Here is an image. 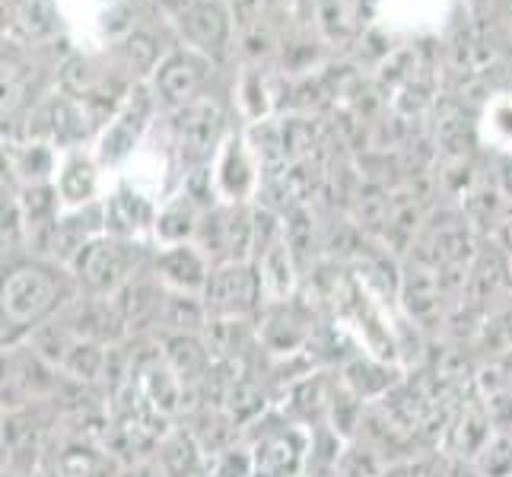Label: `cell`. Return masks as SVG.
<instances>
[{"mask_svg": "<svg viewBox=\"0 0 512 477\" xmlns=\"http://www.w3.org/2000/svg\"><path fill=\"white\" fill-rule=\"evenodd\" d=\"M166 299H169V290L156 280L153 271L134 277L131 284L115 296V306L121 318H125L128 338H156V334H160Z\"/></svg>", "mask_w": 512, "mask_h": 477, "instance_id": "obj_11", "label": "cell"}, {"mask_svg": "<svg viewBox=\"0 0 512 477\" xmlns=\"http://www.w3.org/2000/svg\"><path fill=\"white\" fill-rule=\"evenodd\" d=\"M223 131H226V112H223V105L210 96L194 99L191 105L175 112L172 137H175V150H179L182 166L188 172L207 169L210 159L226 144Z\"/></svg>", "mask_w": 512, "mask_h": 477, "instance_id": "obj_4", "label": "cell"}, {"mask_svg": "<svg viewBox=\"0 0 512 477\" xmlns=\"http://www.w3.org/2000/svg\"><path fill=\"white\" fill-rule=\"evenodd\" d=\"M194 245L214 264H236L255 258V207L217 201L198 223Z\"/></svg>", "mask_w": 512, "mask_h": 477, "instance_id": "obj_3", "label": "cell"}, {"mask_svg": "<svg viewBox=\"0 0 512 477\" xmlns=\"http://www.w3.org/2000/svg\"><path fill=\"white\" fill-rule=\"evenodd\" d=\"M214 185H217V198L226 204H249L252 194L261 191V169L249 144H245V137L239 134L226 137L223 150L217 153Z\"/></svg>", "mask_w": 512, "mask_h": 477, "instance_id": "obj_12", "label": "cell"}, {"mask_svg": "<svg viewBox=\"0 0 512 477\" xmlns=\"http://www.w3.org/2000/svg\"><path fill=\"white\" fill-rule=\"evenodd\" d=\"M150 271L169 293H185V296H204V287L214 271L210 261L194 242L182 245H156Z\"/></svg>", "mask_w": 512, "mask_h": 477, "instance_id": "obj_8", "label": "cell"}, {"mask_svg": "<svg viewBox=\"0 0 512 477\" xmlns=\"http://www.w3.org/2000/svg\"><path fill=\"white\" fill-rule=\"evenodd\" d=\"M80 296L70 268L45 258H16L4 264L0 287V344L20 347L39 328L55 322Z\"/></svg>", "mask_w": 512, "mask_h": 477, "instance_id": "obj_1", "label": "cell"}, {"mask_svg": "<svg viewBox=\"0 0 512 477\" xmlns=\"http://www.w3.org/2000/svg\"><path fill=\"white\" fill-rule=\"evenodd\" d=\"M493 185H497L503 198L512 204V156L497 159V175H493Z\"/></svg>", "mask_w": 512, "mask_h": 477, "instance_id": "obj_22", "label": "cell"}, {"mask_svg": "<svg viewBox=\"0 0 512 477\" xmlns=\"http://www.w3.org/2000/svg\"><path fill=\"white\" fill-rule=\"evenodd\" d=\"M105 210V233L121 236V239H153L156 226V204L147 191H140L137 185H121L115 188L109 198L102 201Z\"/></svg>", "mask_w": 512, "mask_h": 477, "instance_id": "obj_13", "label": "cell"}, {"mask_svg": "<svg viewBox=\"0 0 512 477\" xmlns=\"http://www.w3.org/2000/svg\"><path fill=\"white\" fill-rule=\"evenodd\" d=\"M99 236H105L102 201L86 204V207H74V210H61V217L55 220V226H51V233H48V245H45L42 258L70 268L86 245Z\"/></svg>", "mask_w": 512, "mask_h": 477, "instance_id": "obj_10", "label": "cell"}, {"mask_svg": "<svg viewBox=\"0 0 512 477\" xmlns=\"http://www.w3.org/2000/svg\"><path fill=\"white\" fill-rule=\"evenodd\" d=\"M121 58H125V67L131 74H150V70H156V61H160V45L147 32H131L121 42Z\"/></svg>", "mask_w": 512, "mask_h": 477, "instance_id": "obj_18", "label": "cell"}, {"mask_svg": "<svg viewBox=\"0 0 512 477\" xmlns=\"http://www.w3.org/2000/svg\"><path fill=\"white\" fill-rule=\"evenodd\" d=\"M160 350H163L166 366L175 373V379L182 382L188 398L204 385V379L210 376V369L217 363L201 334H163Z\"/></svg>", "mask_w": 512, "mask_h": 477, "instance_id": "obj_14", "label": "cell"}, {"mask_svg": "<svg viewBox=\"0 0 512 477\" xmlns=\"http://www.w3.org/2000/svg\"><path fill=\"white\" fill-rule=\"evenodd\" d=\"M258 341L261 353L274 360H287L293 353H303L315 341V315L309 306L296 299L287 303H271L258 315Z\"/></svg>", "mask_w": 512, "mask_h": 477, "instance_id": "obj_6", "label": "cell"}, {"mask_svg": "<svg viewBox=\"0 0 512 477\" xmlns=\"http://www.w3.org/2000/svg\"><path fill=\"white\" fill-rule=\"evenodd\" d=\"M172 4H182V10L188 7V4H185V0H172Z\"/></svg>", "mask_w": 512, "mask_h": 477, "instance_id": "obj_24", "label": "cell"}, {"mask_svg": "<svg viewBox=\"0 0 512 477\" xmlns=\"http://www.w3.org/2000/svg\"><path fill=\"white\" fill-rule=\"evenodd\" d=\"M179 26L201 55H223L229 42V13L220 0H191L179 13Z\"/></svg>", "mask_w": 512, "mask_h": 477, "instance_id": "obj_15", "label": "cell"}, {"mask_svg": "<svg viewBox=\"0 0 512 477\" xmlns=\"http://www.w3.org/2000/svg\"><path fill=\"white\" fill-rule=\"evenodd\" d=\"M204 207L188 198V194H175L169 198L160 214H156V226H153V245H182V242H194L198 236V223H201Z\"/></svg>", "mask_w": 512, "mask_h": 477, "instance_id": "obj_17", "label": "cell"}, {"mask_svg": "<svg viewBox=\"0 0 512 477\" xmlns=\"http://www.w3.org/2000/svg\"><path fill=\"white\" fill-rule=\"evenodd\" d=\"M156 245L147 239H121L99 236L70 264V274L77 280L80 296L90 299H115L134 277L150 271Z\"/></svg>", "mask_w": 512, "mask_h": 477, "instance_id": "obj_2", "label": "cell"}, {"mask_svg": "<svg viewBox=\"0 0 512 477\" xmlns=\"http://www.w3.org/2000/svg\"><path fill=\"white\" fill-rule=\"evenodd\" d=\"M55 188L61 194L64 210L96 204L99 201L96 198L99 194V159L86 156V153L64 156V163L58 166V175H55Z\"/></svg>", "mask_w": 512, "mask_h": 477, "instance_id": "obj_16", "label": "cell"}, {"mask_svg": "<svg viewBox=\"0 0 512 477\" xmlns=\"http://www.w3.org/2000/svg\"><path fill=\"white\" fill-rule=\"evenodd\" d=\"M42 13H45V16L51 13V10H48V0H26L23 16H29V23H26V32H29V35H45V32L55 29V26L42 23Z\"/></svg>", "mask_w": 512, "mask_h": 477, "instance_id": "obj_21", "label": "cell"}, {"mask_svg": "<svg viewBox=\"0 0 512 477\" xmlns=\"http://www.w3.org/2000/svg\"><path fill=\"white\" fill-rule=\"evenodd\" d=\"M382 477H420V468L411 465V462H401V465H392Z\"/></svg>", "mask_w": 512, "mask_h": 477, "instance_id": "obj_23", "label": "cell"}, {"mask_svg": "<svg viewBox=\"0 0 512 477\" xmlns=\"http://www.w3.org/2000/svg\"><path fill=\"white\" fill-rule=\"evenodd\" d=\"M484 137L500 156H512V102H497L484 118Z\"/></svg>", "mask_w": 512, "mask_h": 477, "instance_id": "obj_20", "label": "cell"}, {"mask_svg": "<svg viewBox=\"0 0 512 477\" xmlns=\"http://www.w3.org/2000/svg\"><path fill=\"white\" fill-rule=\"evenodd\" d=\"M201 299L210 318H258L264 309V290L255 261L214 264Z\"/></svg>", "mask_w": 512, "mask_h": 477, "instance_id": "obj_5", "label": "cell"}, {"mask_svg": "<svg viewBox=\"0 0 512 477\" xmlns=\"http://www.w3.org/2000/svg\"><path fill=\"white\" fill-rule=\"evenodd\" d=\"M150 115H153V96L137 86V90L128 96V102L121 105L118 115L109 121V128L102 131L99 137V147H96V159L102 166H118L125 159L134 156L140 137H144L147 125H150Z\"/></svg>", "mask_w": 512, "mask_h": 477, "instance_id": "obj_7", "label": "cell"}, {"mask_svg": "<svg viewBox=\"0 0 512 477\" xmlns=\"http://www.w3.org/2000/svg\"><path fill=\"white\" fill-rule=\"evenodd\" d=\"M210 77V58L198 48L172 51V55L156 67V96L172 112L185 109L194 99H201V90Z\"/></svg>", "mask_w": 512, "mask_h": 477, "instance_id": "obj_9", "label": "cell"}, {"mask_svg": "<svg viewBox=\"0 0 512 477\" xmlns=\"http://www.w3.org/2000/svg\"><path fill=\"white\" fill-rule=\"evenodd\" d=\"M16 172L23 175L26 185H42V182H51V175H58V159L51 153V147L32 144V147H26V153L20 159H16Z\"/></svg>", "mask_w": 512, "mask_h": 477, "instance_id": "obj_19", "label": "cell"}]
</instances>
